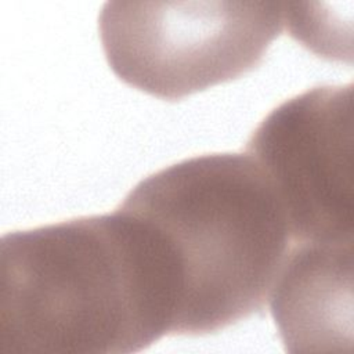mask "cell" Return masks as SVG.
Here are the masks:
<instances>
[{"label": "cell", "mask_w": 354, "mask_h": 354, "mask_svg": "<svg viewBox=\"0 0 354 354\" xmlns=\"http://www.w3.org/2000/svg\"><path fill=\"white\" fill-rule=\"evenodd\" d=\"M118 207L155 232L171 266V335L214 333L260 313L293 245L272 181L246 152L177 162Z\"/></svg>", "instance_id": "2"}, {"label": "cell", "mask_w": 354, "mask_h": 354, "mask_svg": "<svg viewBox=\"0 0 354 354\" xmlns=\"http://www.w3.org/2000/svg\"><path fill=\"white\" fill-rule=\"evenodd\" d=\"M245 152L272 181L293 243H353V83L286 100L253 130Z\"/></svg>", "instance_id": "4"}, {"label": "cell", "mask_w": 354, "mask_h": 354, "mask_svg": "<svg viewBox=\"0 0 354 354\" xmlns=\"http://www.w3.org/2000/svg\"><path fill=\"white\" fill-rule=\"evenodd\" d=\"M282 1H106L98 30L126 84L177 101L252 72L285 26Z\"/></svg>", "instance_id": "3"}, {"label": "cell", "mask_w": 354, "mask_h": 354, "mask_svg": "<svg viewBox=\"0 0 354 354\" xmlns=\"http://www.w3.org/2000/svg\"><path fill=\"white\" fill-rule=\"evenodd\" d=\"M174 311L159 241L119 207L1 236L0 354L136 353Z\"/></svg>", "instance_id": "1"}, {"label": "cell", "mask_w": 354, "mask_h": 354, "mask_svg": "<svg viewBox=\"0 0 354 354\" xmlns=\"http://www.w3.org/2000/svg\"><path fill=\"white\" fill-rule=\"evenodd\" d=\"M268 300L286 351L342 353L353 342V243H293Z\"/></svg>", "instance_id": "5"}]
</instances>
